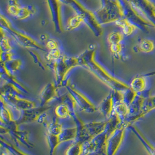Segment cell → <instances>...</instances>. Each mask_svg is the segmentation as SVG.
<instances>
[{"mask_svg":"<svg viewBox=\"0 0 155 155\" xmlns=\"http://www.w3.org/2000/svg\"><path fill=\"white\" fill-rule=\"evenodd\" d=\"M95 49H90L78 58L79 64L84 66L114 91L124 92L130 88L128 85L111 76L101 66L94 61Z\"/></svg>","mask_w":155,"mask_h":155,"instance_id":"1","label":"cell"},{"mask_svg":"<svg viewBox=\"0 0 155 155\" xmlns=\"http://www.w3.org/2000/svg\"><path fill=\"white\" fill-rule=\"evenodd\" d=\"M63 4L69 5L76 10V13L82 15L84 18L85 24L87 25L92 31L97 36L101 35L102 30L99 24L95 15L88 11L81 4L78 0H60Z\"/></svg>","mask_w":155,"mask_h":155,"instance_id":"2","label":"cell"},{"mask_svg":"<svg viewBox=\"0 0 155 155\" xmlns=\"http://www.w3.org/2000/svg\"><path fill=\"white\" fill-rule=\"evenodd\" d=\"M105 1L103 7L95 14L100 25L117 21L121 16V11L118 5L107 0Z\"/></svg>","mask_w":155,"mask_h":155,"instance_id":"3","label":"cell"},{"mask_svg":"<svg viewBox=\"0 0 155 155\" xmlns=\"http://www.w3.org/2000/svg\"><path fill=\"white\" fill-rule=\"evenodd\" d=\"M1 24L2 28H4V29L10 33L15 40L22 46L28 48H35L44 51V49L38 44V43L36 42L35 40L28 37V35H25L13 28L11 25V23L2 15H1Z\"/></svg>","mask_w":155,"mask_h":155,"instance_id":"4","label":"cell"},{"mask_svg":"<svg viewBox=\"0 0 155 155\" xmlns=\"http://www.w3.org/2000/svg\"><path fill=\"white\" fill-rule=\"evenodd\" d=\"M107 124V121L101 122H91L85 124L80 126V129L78 131V135L80 142H84L90 141L99 134L103 133Z\"/></svg>","mask_w":155,"mask_h":155,"instance_id":"5","label":"cell"},{"mask_svg":"<svg viewBox=\"0 0 155 155\" xmlns=\"http://www.w3.org/2000/svg\"><path fill=\"white\" fill-rule=\"evenodd\" d=\"M7 12L16 19L23 20L35 14L36 9L33 5L21 6L17 0H10L8 4Z\"/></svg>","mask_w":155,"mask_h":155,"instance_id":"6","label":"cell"},{"mask_svg":"<svg viewBox=\"0 0 155 155\" xmlns=\"http://www.w3.org/2000/svg\"><path fill=\"white\" fill-rule=\"evenodd\" d=\"M55 64V71L58 83L63 81L64 76L71 69L79 64L78 58L61 57Z\"/></svg>","mask_w":155,"mask_h":155,"instance_id":"7","label":"cell"},{"mask_svg":"<svg viewBox=\"0 0 155 155\" xmlns=\"http://www.w3.org/2000/svg\"><path fill=\"white\" fill-rule=\"evenodd\" d=\"M68 89L74 104L78 105L80 110L88 113H92L96 110L97 108L92 104L91 102L83 94L78 91L73 86L69 85Z\"/></svg>","mask_w":155,"mask_h":155,"instance_id":"8","label":"cell"},{"mask_svg":"<svg viewBox=\"0 0 155 155\" xmlns=\"http://www.w3.org/2000/svg\"><path fill=\"white\" fill-rule=\"evenodd\" d=\"M125 127L117 128L109 137L107 141L106 154L114 155L116 153L124 138Z\"/></svg>","mask_w":155,"mask_h":155,"instance_id":"9","label":"cell"},{"mask_svg":"<svg viewBox=\"0 0 155 155\" xmlns=\"http://www.w3.org/2000/svg\"><path fill=\"white\" fill-rule=\"evenodd\" d=\"M49 11L52 18V21L55 25V29L59 32L62 30L61 23V4H62L60 0H47Z\"/></svg>","mask_w":155,"mask_h":155,"instance_id":"10","label":"cell"},{"mask_svg":"<svg viewBox=\"0 0 155 155\" xmlns=\"http://www.w3.org/2000/svg\"><path fill=\"white\" fill-rule=\"evenodd\" d=\"M48 107L41 106L40 108H32L27 110H24L23 114V117L19 120L21 123L23 122H31L38 119L39 117L44 113L46 110L48 109Z\"/></svg>","mask_w":155,"mask_h":155,"instance_id":"11","label":"cell"},{"mask_svg":"<svg viewBox=\"0 0 155 155\" xmlns=\"http://www.w3.org/2000/svg\"><path fill=\"white\" fill-rule=\"evenodd\" d=\"M57 95L55 85L53 83H50L45 87L40 95L41 101V106L44 105L50 102Z\"/></svg>","mask_w":155,"mask_h":155,"instance_id":"12","label":"cell"},{"mask_svg":"<svg viewBox=\"0 0 155 155\" xmlns=\"http://www.w3.org/2000/svg\"><path fill=\"white\" fill-rule=\"evenodd\" d=\"M97 109L106 117H109L114 110V98L112 94L104 99L99 105Z\"/></svg>","mask_w":155,"mask_h":155,"instance_id":"13","label":"cell"},{"mask_svg":"<svg viewBox=\"0 0 155 155\" xmlns=\"http://www.w3.org/2000/svg\"><path fill=\"white\" fill-rule=\"evenodd\" d=\"M8 99L10 102L15 104L17 107L24 110H27L35 107V103L28 100L19 98L16 95L8 94Z\"/></svg>","mask_w":155,"mask_h":155,"instance_id":"14","label":"cell"},{"mask_svg":"<svg viewBox=\"0 0 155 155\" xmlns=\"http://www.w3.org/2000/svg\"><path fill=\"white\" fill-rule=\"evenodd\" d=\"M78 127L63 129L61 133L58 135V140L60 143L73 140L78 137Z\"/></svg>","mask_w":155,"mask_h":155,"instance_id":"15","label":"cell"},{"mask_svg":"<svg viewBox=\"0 0 155 155\" xmlns=\"http://www.w3.org/2000/svg\"><path fill=\"white\" fill-rule=\"evenodd\" d=\"M82 23H85L84 16L82 15L76 13V14L71 16L68 19L66 25V28L68 30H71L78 28Z\"/></svg>","mask_w":155,"mask_h":155,"instance_id":"16","label":"cell"},{"mask_svg":"<svg viewBox=\"0 0 155 155\" xmlns=\"http://www.w3.org/2000/svg\"><path fill=\"white\" fill-rule=\"evenodd\" d=\"M155 109V96L150 97L147 99V101H145V105L141 112L138 115L134 117L133 121H135L138 119L143 117L146 114H147L150 111Z\"/></svg>","mask_w":155,"mask_h":155,"instance_id":"17","label":"cell"},{"mask_svg":"<svg viewBox=\"0 0 155 155\" xmlns=\"http://www.w3.org/2000/svg\"><path fill=\"white\" fill-rule=\"evenodd\" d=\"M116 24L123 29V33L126 35H131L136 29L135 26L131 24L126 19H120L116 21Z\"/></svg>","mask_w":155,"mask_h":155,"instance_id":"18","label":"cell"},{"mask_svg":"<svg viewBox=\"0 0 155 155\" xmlns=\"http://www.w3.org/2000/svg\"><path fill=\"white\" fill-rule=\"evenodd\" d=\"M146 87V80L143 77H137L132 80L130 88L137 92L143 91Z\"/></svg>","mask_w":155,"mask_h":155,"instance_id":"19","label":"cell"},{"mask_svg":"<svg viewBox=\"0 0 155 155\" xmlns=\"http://www.w3.org/2000/svg\"><path fill=\"white\" fill-rule=\"evenodd\" d=\"M145 97L142 95L138 97L137 96L131 105L129 106L130 108V113H139V112L142 110L144 103H145Z\"/></svg>","mask_w":155,"mask_h":155,"instance_id":"20","label":"cell"},{"mask_svg":"<svg viewBox=\"0 0 155 155\" xmlns=\"http://www.w3.org/2000/svg\"><path fill=\"white\" fill-rule=\"evenodd\" d=\"M155 43L153 41L151 40L144 39L141 41V42L138 46L139 51L148 53L152 52L155 49Z\"/></svg>","mask_w":155,"mask_h":155,"instance_id":"21","label":"cell"},{"mask_svg":"<svg viewBox=\"0 0 155 155\" xmlns=\"http://www.w3.org/2000/svg\"><path fill=\"white\" fill-rule=\"evenodd\" d=\"M114 112L121 117V116H125L130 113V108L124 102H116V104L114 107Z\"/></svg>","mask_w":155,"mask_h":155,"instance_id":"22","label":"cell"},{"mask_svg":"<svg viewBox=\"0 0 155 155\" xmlns=\"http://www.w3.org/2000/svg\"><path fill=\"white\" fill-rule=\"evenodd\" d=\"M55 112L58 117L59 118H66L70 116L71 110L69 107L65 104H60L57 106Z\"/></svg>","mask_w":155,"mask_h":155,"instance_id":"23","label":"cell"},{"mask_svg":"<svg viewBox=\"0 0 155 155\" xmlns=\"http://www.w3.org/2000/svg\"><path fill=\"white\" fill-rule=\"evenodd\" d=\"M137 92L134 91L131 88L123 92V102L128 106H130L137 96Z\"/></svg>","mask_w":155,"mask_h":155,"instance_id":"24","label":"cell"},{"mask_svg":"<svg viewBox=\"0 0 155 155\" xmlns=\"http://www.w3.org/2000/svg\"><path fill=\"white\" fill-rule=\"evenodd\" d=\"M66 154L71 155L83 154V142L79 141L71 145L67 149Z\"/></svg>","mask_w":155,"mask_h":155,"instance_id":"25","label":"cell"},{"mask_svg":"<svg viewBox=\"0 0 155 155\" xmlns=\"http://www.w3.org/2000/svg\"><path fill=\"white\" fill-rule=\"evenodd\" d=\"M47 128L48 133L54 135H58L63 130L62 125L57 121H54L49 123Z\"/></svg>","mask_w":155,"mask_h":155,"instance_id":"26","label":"cell"},{"mask_svg":"<svg viewBox=\"0 0 155 155\" xmlns=\"http://www.w3.org/2000/svg\"><path fill=\"white\" fill-rule=\"evenodd\" d=\"M123 36L122 34L118 31H114L110 33L107 37V41L110 44H119L122 41Z\"/></svg>","mask_w":155,"mask_h":155,"instance_id":"27","label":"cell"},{"mask_svg":"<svg viewBox=\"0 0 155 155\" xmlns=\"http://www.w3.org/2000/svg\"><path fill=\"white\" fill-rule=\"evenodd\" d=\"M1 52H9L11 49V45L9 43V40L5 35H3V33L1 31Z\"/></svg>","mask_w":155,"mask_h":155,"instance_id":"28","label":"cell"},{"mask_svg":"<svg viewBox=\"0 0 155 155\" xmlns=\"http://www.w3.org/2000/svg\"><path fill=\"white\" fill-rule=\"evenodd\" d=\"M61 57L60 51L58 48L50 50V52L47 56V59L49 61H57Z\"/></svg>","mask_w":155,"mask_h":155,"instance_id":"29","label":"cell"},{"mask_svg":"<svg viewBox=\"0 0 155 155\" xmlns=\"http://www.w3.org/2000/svg\"><path fill=\"white\" fill-rule=\"evenodd\" d=\"M110 49L113 54H119L121 51V45L120 44V43L110 44Z\"/></svg>","mask_w":155,"mask_h":155,"instance_id":"30","label":"cell"},{"mask_svg":"<svg viewBox=\"0 0 155 155\" xmlns=\"http://www.w3.org/2000/svg\"><path fill=\"white\" fill-rule=\"evenodd\" d=\"M47 47L50 50L56 49L58 48L57 42L54 40H50L47 43Z\"/></svg>","mask_w":155,"mask_h":155,"instance_id":"31","label":"cell"},{"mask_svg":"<svg viewBox=\"0 0 155 155\" xmlns=\"http://www.w3.org/2000/svg\"></svg>","mask_w":155,"mask_h":155,"instance_id":"32","label":"cell"}]
</instances>
